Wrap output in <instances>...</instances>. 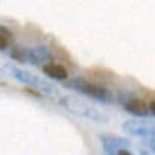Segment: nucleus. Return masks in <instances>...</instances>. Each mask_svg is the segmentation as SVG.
Masks as SVG:
<instances>
[{
    "instance_id": "nucleus-1",
    "label": "nucleus",
    "mask_w": 155,
    "mask_h": 155,
    "mask_svg": "<svg viewBox=\"0 0 155 155\" xmlns=\"http://www.w3.org/2000/svg\"><path fill=\"white\" fill-rule=\"evenodd\" d=\"M59 105L64 110H68L69 113L81 116V118H84L88 121H94V123H106L108 121V116L103 111H100L93 105H89L88 101L81 100L78 96H62L59 100Z\"/></svg>"
},
{
    "instance_id": "nucleus-2",
    "label": "nucleus",
    "mask_w": 155,
    "mask_h": 155,
    "mask_svg": "<svg viewBox=\"0 0 155 155\" xmlns=\"http://www.w3.org/2000/svg\"><path fill=\"white\" fill-rule=\"evenodd\" d=\"M64 86L69 89H76L78 93L84 94V96L91 98V100L101 101V103H111L113 101L111 91L108 88H105L100 83L88 81L86 78L78 76V78H73V79H68V81H64Z\"/></svg>"
},
{
    "instance_id": "nucleus-3",
    "label": "nucleus",
    "mask_w": 155,
    "mask_h": 155,
    "mask_svg": "<svg viewBox=\"0 0 155 155\" xmlns=\"http://www.w3.org/2000/svg\"><path fill=\"white\" fill-rule=\"evenodd\" d=\"M8 71H10L12 78H15L17 81H20L22 84L29 86V88H35L37 91H41V93H47V94L56 93L54 86H51V83H47L46 79L35 76V74L27 73V71L20 69V68H10Z\"/></svg>"
},
{
    "instance_id": "nucleus-4",
    "label": "nucleus",
    "mask_w": 155,
    "mask_h": 155,
    "mask_svg": "<svg viewBox=\"0 0 155 155\" xmlns=\"http://www.w3.org/2000/svg\"><path fill=\"white\" fill-rule=\"evenodd\" d=\"M123 132L132 137H142V138H155V121L143 120V118H133L127 120L123 125Z\"/></svg>"
},
{
    "instance_id": "nucleus-5",
    "label": "nucleus",
    "mask_w": 155,
    "mask_h": 155,
    "mask_svg": "<svg viewBox=\"0 0 155 155\" xmlns=\"http://www.w3.org/2000/svg\"><path fill=\"white\" fill-rule=\"evenodd\" d=\"M101 140V145H103V150H105V155H116V152L121 150V148H127L130 147V140L127 138H120L116 135H100Z\"/></svg>"
},
{
    "instance_id": "nucleus-6",
    "label": "nucleus",
    "mask_w": 155,
    "mask_h": 155,
    "mask_svg": "<svg viewBox=\"0 0 155 155\" xmlns=\"http://www.w3.org/2000/svg\"><path fill=\"white\" fill-rule=\"evenodd\" d=\"M121 106H123L125 111L132 113V115L138 116V118H142V116H148V113H150V110H148V101H145L143 98L133 96Z\"/></svg>"
},
{
    "instance_id": "nucleus-7",
    "label": "nucleus",
    "mask_w": 155,
    "mask_h": 155,
    "mask_svg": "<svg viewBox=\"0 0 155 155\" xmlns=\"http://www.w3.org/2000/svg\"><path fill=\"white\" fill-rule=\"evenodd\" d=\"M10 58L14 61L20 62V64H31V66H37V61L34 59V54H32L31 47L20 46V44H15L10 51Z\"/></svg>"
},
{
    "instance_id": "nucleus-8",
    "label": "nucleus",
    "mask_w": 155,
    "mask_h": 155,
    "mask_svg": "<svg viewBox=\"0 0 155 155\" xmlns=\"http://www.w3.org/2000/svg\"><path fill=\"white\" fill-rule=\"evenodd\" d=\"M42 73L47 78H51V79H56V81H68L69 79V71L62 64H58V62H47V64H44Z\"/></svg>"
},
{
    "instance_id": "nucleus-9",
    "label": "nucleus",
    "mask_w": 155,
    "mask_h": 155,
    "mask_svg": "<svg viewBox=\"0 0 155 155\" xmlns=\"http://www.w3.org/2000/svg\"><path fill=\"white\" fill-rule=\"evenodd\" d=\"M34 59L37 61V66H44L47 62H54V56L51 52V49L47 46H34L31 47Z\"/></svg>"
},
{
    "instance_id": "nucleus-10",
    "label": "nucleus",
    "mask_w": 155,
    "mask_h": 155,
    "mask_svg": "<svg viewBox=\"0 0 155 155\" xmlns=\"http://www.w3.org/2000/svg\"><path fill=\"white\" fill-rule=\"evenodd\" d=\"M24 93L31 94V96H34V98H41V96H42L41 91H37L35 88H29V86H24Z\"/></svg>"
},
{
    "instance_id": "nucleus-11",
    "label": "nucleus",
    "mask_w": 155,
    "mask_h": 155,
    "mask_svg": "<svg viewBox=\"0 0 155 155\" xmlns=\"http://www.w3.org/2000/svg\"><path fill=\"white\" fill-rule=\"evenodd\" d=\"M10 39H7V37H2L0 35V51H7L8 49V46H10Z\"/></svg>"
},
{
    "instance_id": "nucleus-12",
    "label": "nucleus",
    "mask_w": 155,
    "mask_h": 155,
    "mask_svg": "<svg viewBox=\"0 0 155 155\" xmlns=\"http://www.w3.org/2000/svg\"><path fill=\"white\" fill-rule=\"evenodd\" d=\"M0 35H2V37L10 39V41H12V37H14V35H12V32H10V29H7L5 25H0Z\"/></svg>"
},
{
    "instance_id": "nucleus-13",
    "label": "nucleus",
    "mask_w": 155,
    "mask_h": 155,
    "mask_svg": "<svg viewBox=\"0 0 155 155\" xmlns=\"http://www.w3.org/2000/svg\"><path fill=\"white\" fill-rule=\"evenodd\" d=\"M145 145L148 147V150H150L152 153H155V138H147L145 140Z\"/></svg>"
},
{
    "instance_id": "nucleus-14",
    "label": "nucleus",
    "mask_w": 155,
    "mask_h": 155,
    "mask_svg": "<svg viewBox=\"0 0 155 155\" xmlns=\"http://www.w3.org/2000/svg\"><path fill=\"white\" fill-rule=\"evenodd\" d=\"M148 110H150V113L155 116V100H152V101H148Z\"/></svg>"
},
{
    "instance_id": "nucleus-15",
    "label": "nucleus",
    "mask_w": 155,
    "mask_h": 155,
    "mask_svg": "<svg viewBox=\"0 0 155 155\" xmlns=\"http://www.w3.org/2000/svg\"><path fill=\"white\" fill-rule=\"evenodd\" d=\"M116 155H135V153H132V152L127 150V148H121V150L116 152Z\"/></svg>"
},
{
    "instance_id": "nucleus-16",
    "label": "nucleus",
    "mask_w": 155,
    "mask_h": 155,
    "mask_svg": "<svg viewBox=\"0 0 155 155\" xmlns=\"http://www.w3.org/2000/svg\"><path fill=\"white\" fill-rule=\"evenodd\" d=\"M138 153H140V155H153V153H150L148 150H140Z\"/></svg>"
}]
</instances>
